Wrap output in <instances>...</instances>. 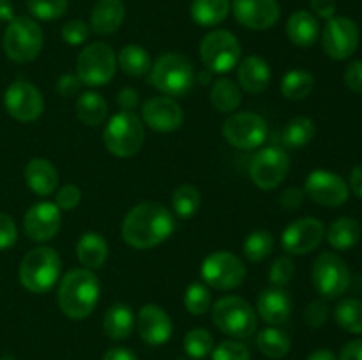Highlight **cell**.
<instances>
[{
  "label": "cell",
  "instance_id": "obj_1",
  "mask_svg": "<svg viewBox=\"0 0 362 360\" xmlns=\"http://www.w3.org/2000/svg\"><path fill=\"white\" fill-rule=\"evenodd\" d=\"M175 217L158 201L134 205L122 221V239L134 249H152L172 236Z\"/></svg>",
  "mask_w": 362,
  "mask_h": 360
},
{
  "label": "cell",
  "instance_id": "obj_2",
  "mask_svg": "<svg viewBox=\"0 0 362 360\" xmlns=\"http://www.w3.org/2000/svg\"><path fill=\"white\" fill-rule=\"evenodd\" d=\"M98 275L88 268H73L60 279L57 300L59 307L71 320H85L90 316L99 302Z\"/></svg>",
  "mask_w": 362,
  "mask_h": 360
},
{
  "label": "cell",
  "instance_id": "obj_3",
  "mask_svg": "<svg viewBox=\"0 0 362 360\" xmlns=\"http://www.w3.org/2000/svg\"><path fill=\"white\" fill-rule=\"evenodd\" d=\"M197 81L193 64L180 53H165L151 67L148 83L168 97H184Z\"/></svg>",
  "mask_w": 362,
  "mask_h": 360
},
{
  "label": "cell",
  "instance_id": "obj_4",
  "mask_svg": "<svg viewBox=\"0 0 362 360\" xmlns=\"http://www.w3.org/2000/svg\"><path fill=\"white\" fill-rule=\"evenodd\" d=\"M62 272V260L52 247H35L28 251L20 265V282L25 289L45 295L59 282Z\"/></svg>",
  "mask_w": 362,
  "mask_h": 360
},
{
  "label": "cell",
  "instance_id": "obj_5",
  "mask_svg": "<svg viewBox=\"0 0 362 360\" xmlns=\"http://www.w3.org/2000/svg\"><path fill=\"white\" fill-rule=\"evenodd\" d=\"M106 150L120 159L136 155L145 141V127L134 112H119L110 119L103 131Z\"/></svg>",
  "mask_w": 362,
  "mask_h": 360
},
{
  "label": "cell",
  "instance_id": "obj_6",
  "mask_svg": "<svg viewBox=\"0 0 362 360\" xmlns=\"http://www.w3.org/2000/svg\"><path fill=\"white\" fill-rule=\"evenodd\" d=\"M211 316L223 334L233 339H247L257 332L258 318L247 300L237 295H226L216 300Z\"/></svg>",
  "mask_w": 362,
  "mask_h": 360
},
{
  "label": "cell",
  "instance_id": "obj_7",
  "mask_svg": "<svg viewBox=\"0 0 362 360\" xmlns=\"http://www.w3.org/2000/svg\"><path fill=\"white\" fill-rule=\"evenodd\" d=\"M45 42L42 28L34 18L16 16L4 34V52L13 62L27 64L39 56Z\"/></svg>",
  "mask_w": 362,
  "mask_h": 360
},
{
  "label": "cell",
  "instance_id": "obj_8",
  "mask_svg": "<svg viewBox=\"0 0 362 360\" xmlns=\"http://www.w3.org/2000/svg\"><path fill=\"white\" fill-rule=\"evenodd\" d=\"M117 55L112 46L105 42H92L85 46L76 59V76L81 85L103 87L115 76Z\"/></svg>",
  "mask_w": 362,
  "mask_h": 360
},
{
  "label": "cell",
  "instance_id": "obj_9",
  "mask_svg": "<svg viewBox=\"0 0 362 360\" xmlns=\"http://www.w3.org/2000/svg\"><path fill=\"white\" fill-rule=\"evenodd\" d=\"M200 59L205 69L214 74H225L240 62L239 39L228 30H212L202 39Z\"/></svg>",
  "mask_w": 362,
  "mask_h": 360
},
{
  "label": "cell",
  "instance_id": "obj_10",
  "mask_svg": "<svg viewBox=\"0 0 362 360\" xmlns=\"http://www.w3.org/2000/svg\"><path fill=\"white\" fill-rule=\"evenodd\" d=\"M205 284L214 289H235L246 279V265L230 251H214L204 260L200 268Z\"/></svg>",
  "mask_w": 362,
  "mask_h": 360
},
{
  "label": "cell",
  "instance_id": "obj_11",
  "mask_svg": "<svg viewBox=\"0 0 362 360\" xmlns=\"http://www.w3.org/2000/svg\"><path fill=\"white\" fill-rule=\"evenodd\" d=\"M311 281L315 289L324 299H338L349 289L350 270L345 260L336 253H322L311 268Z\"/></svg>",
  "mask_w": 362,
  "mask_h": 360
},
{
  "label": "cell",
  "instance_id": "obj_12",
  "mask_svg": "<svg viewBox=\"0 0 362 360\" xmlns=\"http://www.w3.org/2000/svg\"><path fill=\"white\" fill-rule=\"evenodd\" d=\"M223 138L239 150L260 148L267 140V124L260 115L251 112L233 113L223 124Z\"/></svg>",
  "mask_w": 362,
  "mask_h": 360
},
{
  "label": "cell",
  "instance_id": "obj_13",
  "mask_svg": "<svg viewBox=\"0 0 362 360\" xmlns=\"http://www.w3.org/2000/svg\"><path fill=\"white\" fill-rule=\"evenodd\" d=\"M290 172V157L283 148H258L251 157L250 176L257 187L272 191L286 179Z\"/></svg>",
  "mask_w": 362,
  "mask_h": 360
},
{
  "label": "cell",
  "instance_id": "obj_14",
  "mask_svg": "<svg viewBox=\"0 0 362 360\" xmlns=\"http://www.w3.org/2000/svg\"><path fill=\"white\" fill-rule=\"evenodd\" d=\"M359 27L346 16L331 18L322 30V46L332 60L350 59L359 48Z\"/></svg>",
  "mask_w": 362,
  "mask_h": 360
},
{
  "label": "cell",
  "instance_id": "obj_15",
  "mask_svg": "<svg viewBox=\"0 0 362 360\" xmlns=\"http://www.w3.org/2000/svg\"><path fill=\"white\" fill-rule=\"evenodd\" d=\"M4 106L18 122H34L45 112V99L41 90L30 81L18 80L6 88Z\"/></svg>",
  "mask_w": 362,
  "mask_h": 360
},
{
  "label": "cell",
  "instance_id": "obj_16",
  "mask_svg": "<svg viewBox=\"0 0 362 360\" xmlns=\"http://www.w3.org/2000/svg\"><path fill=\"white\" fill-rule=\"evenodd\" d=\"M304 194L324 207H339L349 200V184L327 169H315L308 175Z\"/></svg>",
  "mask_w": 362,
  "mask_h": 360
},
{
  "label": "cell",
  "instance_id": "obj_17",
  "mask_svg": "<svg viewBox=\"0 0 362 360\" xmlns=\"http://www.w3.org/2000/svg\"><path fill=\"white\" fill-rule=\"evenodd\" d=\"M325 236V226L317 217H300L285 228L281 235L283 249L293 256L311 253L322 244Z\"/></svg>",
  "mask_w": 362,
  "mask_h": 360
},
{
  "label": "cell",
  "instance_id": "obj_18",
  "mask_svg": "<svg viewBox=\"0 0 362 360\" xmlns=\"http://www.w3.org/2000/svg\"><path fill=\"white\" fill-rule=\"evenodd\" d=\"M62 226V210L52 201H39L32 205L23 215L25 235L34 242H48Z\"/></svg>",
  "mask_w": 362,
  "mask_h": 360
},
{
  "label": "cell",
  "instance_id": "obj_19",
  "mask_svg": "<svg viewBox=\"0 0 362 360\" xmlns=\"http://www.w3.org/2000/svg\"><path fill=\"white\" fill-rule=\"evenodd\" d=\"M230 11L237 23L250 30L272 28L281 16L278 0H233Z\"/></svg>",
  "mask_w": 362,
  "mask_h": 360
},
{
  "label": "cell",
  "instance_id": "obj_20",
  "mask_svg": "<svg viewBox=\"0 0 362 360\" xmlns=\"http://www.w3.org/2000/svg\"><path fill=\"white\" fill-rule=\"evenodd\" d=\"M141 122L158 133H173L182 126L184 112L173 97L156 95L141 106Z\"/></svg>",
  "mask_w": 362,
  "mask_h": 360
},
{
  "label": "cell",
  "instance_id": "obj_21",
  "mask_svg": "<svg viewBox=\"0 0 362 360\" xmlns=\"http://www.w3.org/2000/svg\"><path fill=\"white\" fill-rule=\"evenodd\" d=\"M138 334L148 346H161L170 341L173 332L168 313L158 304H145L136 318Z\"/></svg>",
  "mask_w": 362,
  "mask_h": 360
},
{
  "label": "cell",
  "instance_id": "obj_22",
  "mask_svg": "<svg viewBox=\"0 0 362 360\" xmlns=\"http://www.w3.org/2000/svg\"><path fill=\"white\" fill-rule=\"evenodd\" d=\"M257 313L271 327H278L288 321L292 314V299L283 288L264 289L257 300Z\"/></svg>",
  "mask_w": 362,
  "mask_h": 360
},
{
  "label": "cell",
  "instance_id": "obj_23",
  "mask_svg": "<svg viewBox=\"0 0 362 360\" xmlns=\"http://www.w3.org/2000/svg\"><path fill=\"white\" fill-rule=\"evenodd\" d=\"M271 66L258 55H250L237 66V81L239 87L247 94L258 95L271 85Z\"/></svg>",
  "mask_w": 362,
  "mask_h": 360
},
{
  "label": "cell",
  "instance_id": "obj_24",
  "mask_svg": "<svg viewBox=\"0 0 362 360\" xmlns=\"http://www.w3.org/2000/svg\"><path fill=\"white\" fill-rule=\"evenodd\" d=\"M23 175L28 189L37 196H49V194L55 193L57 186H59V173H57L53 162H49L48 159L35 157L28 161Z\"/></svg>",
  "mask_w": 362,
  "mask_h": 360
},
{
  "label": "cell",
  "instance_id": "obj_25",
  "mask_svg": "<svg viewBox=\"0 0 362 360\" xmlns=\"http://www.w3.org/2000/svg\"><path fill=\"white\" fill-rule=\"evenodd\" d=\"M126 18L122 0H98L90 13V28L99 35H110L120 28Z\"/></svg>",
  "mask_w": 362,
  "mask_h": 360
},
{
  "label": "cell",
  "instance_id": "obj_26",
  "mask_svg": "<svg viewBox=\"0 0 362 360\" xmlns=\"http://www.w3.org/2000/svg\"><path fill=\"white\" fill-rule=\"evenodd\" d=\"M286 35L299 48H310L320 37V25L308 11H296L286 21Z\"/></svg>",
  "mask_w": 362,
  "mask_h": 360
},
{
  "label": "cell",
  "instance_id": "obj_27",
  "mask_svg": "<svg viewBox=\"0 0 362 360\" xmlns=\"http://www.w3.org/2000/svg\"><path fill=\"white\" fill-rule=\"evenodd\" d=\"M110 247L103 235L95 232H87L80 236L76 242V256L83 268L88 270H98L108 260Z\"/></svg>",
  "mask_w": 362,
  "mask_h": 360
},
{
  "label": "cell",
  "instance_id": "obj_28",
  "mask_svg": "<svg viewBox=\"0 0 362 360\" xmlns=\"http://www.w3.org/2000/svg\"><path fill=\"white\" fill-rule=\"evenodd\" d=\"M136 325L133 309L127 304H113L103 318V330L113 341H124L129 337Z\"/></svg>",
  "mask_w": 362,
  "mask_h": 360
},
{
  "label": "cell",
  "instance_id": "obj_29",
  "mask_svg": "<svg viewBox=\"0 0 362 360\" xmlns=\"http://www.w3.org/2000/svg\"><path fill=\"white\" fill-rule=\"evenodd\" d=\"M76 116L85 126L95 127L108 116V104L101 94L94 90L81 92L76 99Z\"/></svg>",
  "mask_w": 362,
  "mask_h": 360
},
{
  "label": "cell",
  "instance_id": "obj_30",
  "mask_svg": "<svg viewBox=\"0 0 362 360\" xmlns=\"http://www.w3.org/2000/svg\"><path fill=\"white\" fill-rule=\"evenodd\" d=\"M117 67L131 78H141L151 73L152 59L140 44H126L117 55Z\"/></svg>",
  "mask_w": 362,
  "mask_h": 360
},
{
  "label": "cell",
  "instance_id": "obj_31",
  "mask_svg": "<svg viewBox=\"0 0 362 360\" xmlns=\"http://www.w3.org/2000/svg\"><path fill=\"white\" fill-rule=\"evenodd\" d=\"M325 236L336 251H349L361 240V224L354 217H339L331 222Z\"/></svg>",
  "mask_w": 362,
  "mask_h": 360
},
{
  "label": "cell",
  "instance_id": "obj_32",
  "mask_svg": "<svg viewBox=\"0 0 362 360\" xmlns=\"http://www.w3.org/2000/svg\"><path fill=\"white\" fill-rule=\"evenodd\" d=\"M230 7V0H193L189 13L200 27H216L226 20Z\"/></svg>",
  "mask_w": 362,
  "mask_h": 360
},
{
  "label": "cell",
  "instance_id": "obj_33",
  "mask_svg": "<svg viewBox=\"0 0 362 360\" xmlns=\"http://www.w3.org/2000/svg\"><path fill=\"white\" fill-rule=\"evenodd\" d=\"M257 346L262 355L271 360L285 359L292 349V339L285 330L278 327H267L258 332Z\"/></svg>",
  "mask_w": 362,
  "mask_h": 360
},
{
  "label": "cell",
  "instance_id": "obj_34",
  "mask_svg": "<svg viewBox=\"0 0 362 360\" xmlns=\"http://www.w3.org/2000/svg\"><path fill=\"white\" fill-rule=\"evenodd\" d=\"M211 104L221 113H232L243 102V92L235 81L228 78H219L211 87Z\"/></svg>",
  "mask_w": 362,
  "mask_h": 360
},
{
  "label": "cell",
  "instance_id": "obj_35",
  "mask_svg": "<svg viewBox=\"0 0 362 360\" xmlns=\"http://www.w3.org/2000/svg\"><path fill=\"white\" fill-rule=\"evenodd\" d=\"M313 87V74L304 69L288 71L281 80V94L288 101H303L311 94Z\"/></svg>",
  "mask_w": 362,
  "mask_h": 360
},
{
  "label": "cell",
  "instance_id": "obj_36",
  "mask_svg": "<svg viewBox=\"0 0 362 360\" xmlns=\"http://www.w3.org/2000/svg\"><path fill=\"white\" fill-rule=\"evenodd\" d=\"M317 134V127L310 116H293L283 129V143L290 148H300L311 143Z\"/></svg>",
  "mask_w": 362,
  "mask_h": 360
},
{
  "label": "cell",
  "instance_id": "obj_37",
  "mask_svg": "<svg viewBox=\"0 0 362 360\" xmlns=\"http://www.w3.org/2000/svg\"><path fill=\"white\" fill-rule=\"evenodd\" d=\"M202 205L200 191L191 184L179 186L172 194V208L177 217L189 219L198 212Z\"/></svg>",
  "mask_w": 362,
  "mask_h": 360
},
{
  "label": "cell",
  "instance_id": "obj_38",
  "mask_svg": "<svg viewBox=\"0 0 362 360\" xmlns=\"http://www.w3.org/2000/svg\"><path fill=\"white\" fill-rule=\"evenodd\" d=\"M274 251V235L267 229H257L250 233L244 242V256L253 263H262Z\"/></svg>",
  "mask_w": 362,
  "mask_h": 360
},
{
  "label": "cell",
  "instance_id": "obj_39",
  "mask_svg": "<svg viewBox=\"0 0 362 360\" xmlns=\"http://www.w3.org/2000/svg\"><path fill=\"white\" fill-rule=\"evenodd\" d=\"M334 318L343 330L350 334H362V300L343 299L336 306Z\"/></svg>",
  "mask_w": 362,
  "mask_h": 360
},
{
  "label": "cell",
  "instance_id": "obj_40",
  "mask_svg": "<svg viewBox=\"0 0 362 360\" xmlns=\"http://www.w3.org/2000/svg\"><path fill=\"white\" fill-rule=\"evenodd\" d=\"M214 349V339H212L211 332L205 328H191L186 335H184V352L189 359L193 360H204Z\"/></svg>",
  "mask_w": 362,
  "mask_h": 360
},
{
  "label": "cell",
  "instance_id": "obj_41",
  "mask_svg": "<svg viewBox=\"0 0 362 360\" xmlns=\"http://www.w3.org/2000/svg\"><path fill=\"white\" fill-rule=\"evenodd\" d=\"M184 307L193 316H204L211 311L212 296L204 282H191L184 293Z\"/></svg>",
  "mask_w": 362,
  "mask_h": 360
},
{
  "label": "cell",
  "instance_id": "obj_42",
  "mask_svg": "<svg viewBox=\"0 0 362 360\" xmlns=\"http://www.w3.org/2000/svg\"><path fill=\"white\" fill-rule=\"evenodd\" d=\"M69 0H28L27 9L32 18L41 21H53L67 13Z\"/></svg>",
  "mask_w": 362,
  "mask_h": 360
},
{
  "label": "cell",
  "instance_id": "obj_43",
  "mask_svg": "<svg viewBox=\"0 0 362 360\" xmlns=\"http://www.w3.org/2000/svg\"><path fill=\"white\" fill-rule=\"evenodd\" d=\"M296 275V263L290 256H279L276 258L274 263L271 265V270H269V281L276 288H283V286L288 284L290 281Z\"/></svg>",
  "mask_w": 362,
  "mask_h": 360
},
{
  "label": "cell",
  "instance_id": "obj_44",
  "mask_svg": "<svg viewBox=\"0 0 362 360\" xmlns=\"http://www.w3.org/2000/svg\"><path fill=\"white\" fill-rule=\"evenodd\" d=\"M212 360H250V349L246 344L239 342L237 339L223 341L212 349Z\"/></svg>",
  "mask_w": 362,
  "mask_h": 360
},
{
  "label": "cell",
  "instance_id": "obj_45",
  "mask_svg": "<svg viewBox=\"0 0 362 360\" xmlns=\"http://www.w3.org/2000/svg\"><path fill=\"white\" fill-rule=\"evenodd\" d=\"M60 35H62V41L67 42V44L80 46L83 44L88 39V35H90V27L81 20H71L62 25Z\"/></svg>",
  "mask_w": 362,
  "mask_h": 360
},
{
  "label": "cell",
  "instance_id": "obj_46",
  "mask_svg": "<svg viewBox=\"0 0 362 360\" xmlns=\"http://www.w3.org/2000/svg\"><path fill=\"white\" fill-rule=\"evenodd\" d=\"M81 201V191L80 187L74 186V184H66V186L60 187L55 194V205L60 210H74V208L80 205Z\"/></svg>",
  "mask_w": 362,
  "mask_h": 360
},
{
  "label": "cell",
  "instance_id": "obj_47",
  "mask_svg": "<svg viewBox=\"0 0 362 360\" xmlns=\"http://www.w3.org/2000/svg\"><path fill=\"white\" fill-rule=\"evenodd\" d=\"M329 318V306L324 302V300H313L310 306L304 311V320L310 327L318 328L322 325L327 323Z\"/></svg>",
  "mask_w": 362,
  "mask_h": 360
},
{
  "label": "cell",
  "instance_id": "obj_48",
  "mask_svg": "<svg viewBox=\"0 0 362 360\" xmlns=\"http://www.w3.org/2000/svg\"><path fill=\"white\" fill-rule=\"evenodd\" d=\"M18 229L13 217L0 212V251H6L16 244Z\"/></svg>",
  "mask_w": 362,
  "mask_h": 360
},
{
  "label": "cell",
  "instance_id": "obj_49",
  "mask_svg": "<svg viewBox=\"0 0 362 360\" xmlns=\"http://www.w3.org/2000/svg\"><path fill=\"white\" fill-rule=\"evenodd\" d=\"M345 83L356 94H362V60H354L345 69Z\"/></svg>",
  "mask_w": 362,
  "mask_h": 360
},
{
  "label": "cell",
  "instance_id": "obj_50",
  "mask_svg": "<svg viewBox=\"0 0 362 360\" xmlns=\"http://www.w3.org/2000/svg\"><path fill=\"white\" fill-rule=\"evenodd\" d=\"M304 189H299V187H290V189L283 191L281 196H279V203L285 210H297L300 208V205L304 203Z\"/></svg>",
  "mask_w": 362,
  "mask_h": 360
},
{
  "label": "cell",
  "instance_id": "obj_51",
  "mask_svg": "<svg viewBox=\"0 0 362 360\" xmlns=\"http://www.w3.org/2000/svg\"><path fill=\"white\" fill-rule=\"evenodd\" d=\"M81 88V81L76 74H62L57 81V92H59L62 97H71V95H76Z\"/></svg>",
  "mask_w": 362,
  "mask_h": 360
},
{
  "label": "cell",
  "instance_id": "obj_52",
  "mask_svg": "<svg viewBox=\"0 0 362 360\" xmlns=\"http://www.w3.org/2000/svg\"><path fill=\"white\" fill-rule=\"evenodd\" d=\"M138 102H140V94L131 87L122 88L117 95V104H119L120 112H133Z\"/></svg>",
  "mask_w": 362,
  "mask_h": 360
},
{
  "label": "cell",
  "instance_id": "obj_53",
  "mask_svg": "<svg viewBox=\"0 0 362 360\" xmlns=\"http://www.w3.org/2000/svg\"><path fill=\"white\" fill-rule=\"evenodd\" d=\"M311 9L315 11L318 18L331 20L336 14V0H310Z\"/></svg>",
  "mask_w": 362,
  "mask_h": 360
},
{
  "label": "cell",
  "instance_id": "obj_54",
  "mask_svg": "<svg viewBox=\"0 0 362 360\" xmlns=\"http://www.w3.org/2000/svg\"><path fill=\"white\" fill-rule=\"evenodd\" d=\"M338 360H362V339L346 342L339 352Z\"/></svg>",
  "mask_w": 362,
  "mask_h": 360
},
{
  "label": "cell",
  "instance_id": "obj_55",
  "mask_svg": "<svg viewBox=\"0 0 362 360\" xmlns=\"http://www.w3.org/2000/svg\"><path fill=\"white\" fill-rule=\"evenodd\" d=\"M103 360H140L136 356V353L131 352L129 348H122V346H115V348H110L105 353Z\"/></svg>",
  "mask_w": 362,
  "mask_h": 360
},
{
  "label": "cell",
  "instance_id": "obj_56",
  "mask_svg": "<svg viewBox=\"0 0 362 360\" xmlns=\"http://www.w3.org/2000/svg\"><path fill=\"white\" fill-rule=\"evenodd\" d=\"M350 189L362 200V164H357L350 173Z\"/></svg>",
  "mask_w": 362,
  "mask_h": 360
},
{
  "label": "cell",
  "instance_id": "obj_57",
  "mask_svg": "<svg viewBox=\"0 0 362 360\" xmlns=\"http://www.w3.org/2000/svg\"><path fill=\"white\" fill-rule=\"evenodd\" d=\"M14 6L11 0H0V21H7V23H11V21L14 20Z\"/></svg>",
  "mask_w": 362,
  "mask_h": 360
},
{
  "label": "cell",
  "instance_id": "obj_58",
  "mask_svg": "<svg viewBox=\"0 0 362 360\" xmlns=\"http://www.w3.org/2000/svg\"><path fill=\"white\" fill-rule=\"evenodd\" d=\"M306 360H338V356L331 352V349H317L311 353Z\"/></svg>",
  "mask_w": 362,
  "mask_h": 360
},
{
  "label": "cell",
  "instance_id": "obj_59",
  "mask_svg": "<svg viewBox=\"0 0 362 360\" xmlns=\"http://www.w3.org/2000/svg\"><path fill=\"white\" fill-rule=\"evenodd\" d=\"M0 360H16V359H14L13 355H2L0 356Z\"/></svg>",
  "mask_w": 362,
  "mask_h": 360
}]
</instances>
